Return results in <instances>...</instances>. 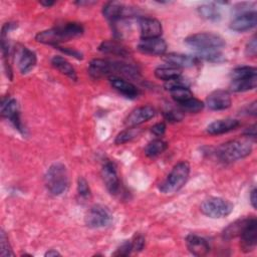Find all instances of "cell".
Instances as JSON below:
<instances>
[{
    "instance_id": "7dc6e473",
    "label": "cell",
    "mask_w": 257,
    "mask_h": 257,
    "mask_svg": "<svg viewBox=\"0 0 257 257\" xmlns=\"http://www.w3.org/2000/svg\"><path fill=\"white\" fill-rule=\"evenodd\" d=\"M46 257H52V256H60V253L54 249H50L48 250L45 254H44Z\"/></svg>"
},
{
    "instance_id": "277c9868",
    "label": "cell",
    "mask_w": 257,
    "mask_h": 257,
    "mask_svg": "<svg viewBox=\"0 0 257 257\" xmlns=\"http://www.w3.org/2000/svg\"><path fill=\"white\" fill-rule=\"evenodd\" d=\"M190 175V165L187 162H180L175 165L166 178L160 185V191L164 194H174L181 190L187 183Z\"/></svg>"
},
{
    "instance_id": "836d02e7",
    "label": "cell",
    "mask_w": 257,
    "mask_h": 257,
    "mask_svg": "<svg viewBox=\"0 0 257 257\" xmlns=\"http://www.w3.org/2000/svg\"><path fill=\"white\" fill-rule=\"evenodd\" d=\"M199 59L203 58L210 62H221L224 60L223 54L219 50H209V51H202L197 52L196 55Z\"/></svg>"
},
{
    "instance_id": "9a60e30c",
    "label": "cell",
    "mask_w": 257,
    "mask_h": 257,
    "mask_svg": "<svg viewBox=\"0 0 257 257\" xmlns=\"http://www.w3.org/2000/svg\"><path fill=\"white\" fill-rule=\"evenodd\" d=\"M257 24V14L256 11H251L248 13L236 15L229 24L231 30L237 32H244L254 28Z\"/></svg>"
},
{
    "instance_id": "74e56055",
    "label": "cell",
    "mask_w": 257,
    "mask_h": 257,
    "mask_svg": "<svg viewBox=\"0 0 257 257\" xmlns=\"http://www.w3.org/2000/svg\"><path fill=\"white\" fill-rule=\"evenodd\" d=\"M132 251H133L132 242L128 240H125L115 249V251L112 255L113 256H127L131 254Z\"/></svg>"
},
{
    "instance_id": "7c38bea8",
    "label": "cell",
    "mask_w": 257,
    "mask_h": 257,
    "mask_svg": "<svg viewBox=\"0 0 257 257\" xmlns=\"http://www.w3.org/2000/svg\"><path fill=\"white\" fill-rule=\"evenodd\" d=\"M117 62H112L106 59L94 58L89 62L88 74L95 79H98L104 75L116 71Z\"/></svg>"
},
{
    "instance_id": "5b68a950",
    "label": "cell",
    "mask_w": 257,
    "mask_h": 257,
    "mask_svg": "<svg viewBox=\"0 0 257 257\" xmlns=\"http://www.w3.org/2000/svg\"><path fill=\"white\" fill-rule=\"evenodd\" d=\"M185 43L197 52L220 50L226 42L222 36L213 32H199L188 36Z\"/></svg>"
},
{
    "instance_id": "b9f144b4",
    "label": "cell",
    "mask_w": 257,
    "mask_h": 257,
    "mask_svg": "<svg viewBox=\"0 0 257 257\" xmlns=\"http://www.w3.org/2000/svg\"><path fill=\"white\" fill-rule=\"evenodd\" d=\"M56 48L58 50H60L62 53L66 54V55L72 56L76 59H82V53L78 50H75V49L70 48V47H62V46H56Z\"/></svg>"
},
{
    "instance_id": "4dcf8cb0",
    "label": "cell",
    "mask_w": 257,
    "mask_h": 257,
    "mask_svg": "<svg viewBox=\"0 0 257 257\" xmlns=\"http://www.w3.org/2000/svg\"><path fill=\"white\" fill-rule=\"evenodd\" d=\"M204 105L205 104L203 101H201L200 99H197L195 97H192L186 101L179 103V106L182 110L191 112V113H197V112L201 111L204 108Z\"/></svg>"
},
{
    "instance_id": "7402d4cb",
    "label": "cell",
    "mask_w": 257,
    "mask_h": 257,
    "mask_svg": "<svg viewBox=\"0 0 257 257\" xmlns=\"http://www.w3.org/2000/svg\"><path fill=\"white\" fill-rule=\"evenodd\" d=\"M109 82L116 91L127 98H136L139 95V89L137 86L120 77L112 76L109 78Z\"/></svg>"
},
{
    "instance_id": "cb8c5ba5",
    "label": "cell",
    "mask_w": 257,
    "mask_h": 257,
    "mask_svg": "<svg viewBox=\"0 0 257 257\" xmlns=\"http://www.w3.org/2000/svg\"><path fill=\"white\" fill-rule=\"evenodd\" d=\"M98 50L101 51L102 53L106 54H113V55H118V56H125L128 54V51L126 48L121 45L120 43L113 41V40H105L100 43L98 46Z\"/></svg>"
},
{
    "instance_id": "f1b7e54d",
    "label": "cell",
    "mask_w": 257,
    "mask_h": 257,
    "mask_svg": "<svg viewBox=\"0 0 257 257\" xmlns=\"http://www.w3.org/2000/svg\"><path fill=\"white\" fill-rule=\"evenodd\" d=\"M155 75L159 79L168 81L178 76H181V70L180 68H177L174 66H162V67L156 68Z\"/></svg>"
},
{
    "instance_id": "7bdbcfd3",
    "label": "cell",
    "mask_w": 257,
    "mask_h": 257,
    "mask_svg": "<svg viewBox=\"0 0 257 257\" xmlns=\"http://www.w3.org/2000/svg\"><path fill=\"white\" fill-rule=\"evenodd\" d=\"M151 132L157 137H162L166 132V124L164 122H158L152 126Z\"/></svg>"
},
{
    "instance_id": "52a82bcc",
    "label": "cell",
    "mask_w": 257,
    "mask_h": 257,
    "mask_svg": "<svg viewBox=\"0 0 257 257\" xmlns=\"http://www.w3.org/2000/svg\"><path fill=\"white\" fill-rule=\"evenodd\" d=\"M112 216L109 210L102 205H93L86 213L84 221L89 228H102L111 222Z\"/></svg>"
},
{
    "instance_id": "5bb4252c",
    "label": "cell",
    "mask_w": 257,
    "mask_h": 257,
    "mask_svg": "<svg viewBox=\"0 0 257 257\" xmlns=\"http://www.w3.org/2000/svg\"><path fill=\"white\" fill-rule=\"evenodd\" d=\"M142 38L160 37L163 32L162 24L159 20L151 17H140L138 19Z\"/></svg>"
},
{
    "instance_id": "d6986e66",
    "label": "cell",
    "mask_w": 257,
    "mask_h": 257,
    "mask_svg": "<svg viewBox=\"0 0 257 257\" xmlns=\"http://www.w3.org/2000/svg\"><path fill=\"white\" fill-rule=\"evenodd\" d=\"M188 250L195 256H205L210 251V245L206 239L195 234H190L186 238Z\"/></svg>"
},
{
    "instance_id": "44dd1931",
    "label": "cell",
    "mask_w": 257,
    "mask_h": 257,
    "mask_svg": "<svg viewBox=\"0 0 257 257\" xmlns=\"http://www.w3.org/2000/svg\"><path fill=\"white\" fill-rule=\"evenodd\" d=\"M240 125V121L235 118L217 119L207 126V133L210 135H221L231 132Z\"/></svg>"
},
{
    "instance_id": "d6a6232c",
    "label": "cell",
    "mask_w": 257,
    "mask_h": 257,
    "mask_svg": "<svg viewBox=\"0 0 257 257\" xmlns=\"http://www.w3.org/2000/svg\"><path fill=\"white\" fill-rule=\"evenodd\" d=\"M140 131L136 130V127H128L122 132H120L114 140V143L116 145H122L125 144L127 142H131L132 140H134L138 135H139Z\"/></svg>"
},
{
    "instance_id": "1f68e13d",
    "label": "cell",
    "mask_w": 257,
    "mask_h": 257,
    "mask_svg": "<svg viewBox=\"0 0 257 257\" xmlns=\"http://www.w3.org/2000/svg\"><path fill=\"white\" fill-rule=\"evenodd\" d=\"M170 93H171L172 98L175 101H177L178 103L186 101V100L194 97L193 92L190 90V88L189 87H185V86L174 88V89L170 90Z\"/></svg>"
},
{
    "instance_id": "484cf974",
    "label": "cell",
    "mask_w": 257,
    "mask_h": 257,
    "mask_svg": "<svg viewBox=\"0 0 257 257\" xmlns=\"http://www.w3.org/2000/svg\"><path fill=\"white\" fill-rule=\"evenodd\" d=\"M256 85H257V76H254L249 78L232 80L230 84V89L233 92H244V91L255 89Z\"/></svg>"
},
{
    "instance_id": "f35d334b",
    "label": "cell",
    "mask_w": 257,
    "mask_h": 257,
    "mask_svg": "<svg viewBox=\"0 0 257 257\" xmlns=\"http://www.w3.org/2000/svg\"><path fill=\"white\" fill-rule=\"evenodd\" d=\"M164 115L166 117L167 120L169 121H172V122H176V121H180L182 118H183V114L178 111V110H175L173 108H169V109H166L164 111Z\"/></svg>"
},
{
    "instance_id": "ffe728a7",
    "label": "cell",
    "mask_w": 257,
    "mask_h": 257,
    "mask_svg": "<svg viewBox=\"0 0 257 257\" xmlns=\"http://www.w3.org/2000/svg\"><path fill=\"white\" fill-rule=\"evenodd\" d=\"M37 62V57L34 51L28 49L27 47H22L18 52V68L22 74L30 72Z\"/></svg>"
},
{
    "instance_id": "603a6c76",
    "label": "cell",
    "mask_w": 257,
    "mask_h": 257,
    "mask_svg": "<svg viewBox=\"0 0 257 257\" xmlns=\"http://www.w3.org/2000/svg\"><path fill=\"white\" fill-rule=\"evenodd\" d=\"M51 64L54 68H56L59 72H61L62 74L66 75L67 77H69L72 80H76L77 79V75H76V71L74 69V67L71 65V63L66 60L64 57L59 56V55H55L52 57L51 59Z\"/></svg>"
},
{
    "instance_id": "60d3db41",
    "label": "cell",
    "mask_w": 257,
    "mask_h": 257,
    "mask_svg": "<svg viewBox=\"0 0 257 257\" xmlns=\"http://www.w3.org/2000/svg\"><path fill=\"white\" fill-rule=\"evenodd\" d=\"M256 53H257V39L255 36H253L245 46V54L247 56L254 57L256 56Z\"/></svg>"
},
{
    "instance_id": "8d00e7d4",
    "label": "cell",
    "mask_w": 257,
    "mask_h": 257,
    "mask_svg": "<svg viewBox=\"0 0 257 257\" xmlns=\"http://www.w3.org/2000/svg\"><path fill=\"white\" fill-rule=\"evenodd\" d=\"M189 87V82L187 79H185L184 77L182 76H178L176 78H173L171 80H168L165 82V88L168 89L169 91L174 89V88H177V87Z\"/></svg>"
},
{
    "instance_id": "f6af8a7d",
    "label": "cell",
    "mask_w": 257,
    "mask_h": 257,
    "mask_svg": "<svg viewBox=\"0 0 257 257\" xmlns=\"http://www.w3.org/2000/svg\"><path fill=\"white\" fill-rule=\"evenodd\" d=\"M249 198H250V203H251L252 207L254 209H256V207H257V191L255 188L251 191Z\"/></svg>"
},
{
    "instance_id": "3957f363",
    "label": "cell",
    "mask_w": 257,
    "mask_h": 257,
    "mask_svg": "<svg viewBox=\"0 0 257 257\" xmlns=\"http://www.w3.org/2000/svg\"><path fill=\"white\" fill-rule=\"evenodd\" d=\"M252 152V146L246 140H233L221 145L216 155L224 163H232L246 158Z\"/></svg>"
},
{
    "instance_id": "ac0fdd59",
    "label": "cell",
    "mask_w": 257,
    "mask_h": 257,
    "mask_svg": "<svg viewBox=\"0 0 257 257\" xmlns=\"http://www.w3.org/2000/svg\"><path fill=\"white\" fill-rule=\"evenodd\" d=\"M163 60L171 64V66L177 68H188L195 66L200 59L197 56L192 55H186L181 53H169L163 57Z\"/></svg>"
},
{
    "instance_id": "2e32d148",
    "label": "cell",
    "mask_w": 257,
    "mask_h": 257,
    "mask_svg": "<svg viewBox=\"0 0 257 257\" xmlns=\"http://www.w3.org/2000/svg\"><path fill=\"white\" fill-rule=\"evenodd\" d=\"M232 100L228 91L218 89L207 96L206 104L212 110H223L231 106Z\"/></svg>"
},
{
    "instance_id": "30bf717a",
    "label": "cell",
    "mask_w": 257,
    "mask_h": 257,
    "mask_svg": "<svg viewBox=\"0 0 257 257\" xmlns=\"http://www.w3.org/2000/svg\"><path fill=\"white\" fill-rule=\"evenodd\" d=\"M103 16L111 22H115L125 17L133 15L132 8L124 6L122 3L116 1H109L102 7Z\"/></svg>"
},
{
    "instance_id": "4316f807",
    "label": "cell",
    "mask_w": 257,
    "mask_h": 257,
    "mask_svg": "<svg viewBox=\"0 0 257 257\" xmlns=\"http://www.w3.org/2000/svg\"><path fill=\"white\" fill-rule=\"evenodd\" d=\"M198 13L199 15L210 21H218L221 18V11L218 6H216L213 3L210 4H204L198 7Z\"/></svg>"
},
{
    "instance_id": "d590c367",
    "label": "cell",
    "mask_w": 257,
    "mask_h": 257,
    "mask_svg": "<svg viewBox=\"0 0 257 257\" xmlns=\"http://www.w3.org/2000/svg\"><path fill=\"white\" fill-rule=\"evenodd\" d=\"M0 243H1L0 255L2 257H8V256H13L14 255L12 250H11L10 244L8 242V237L6 236V234L3 230H1V233H0Z\"/></svg>"
},
{
    "instance_id": "681fc988",
    "label": "cell",
    "mask_w": 257,
    "mask_h": 257,
    "mask_svg": "<svg viewBox=\"0 0 257 257\" xmlns=\"http://www.w3.org/2000/svg\"><path fill=\"white\" fill-rule=\"evenodd\" d=\"M75 3L78 5H89V4H93L95 2L94 1H77Z\"/></svg>"
},
{
    "instance_id": "ab89813d",
    "label": "cell",
    "mask_w": 257,
    "mask_h": 257,
    "mask_svg": "<svg viewBox=\"0 0 257 257\" xmlns=\"http://www.w3.org/2000/svg\"><path fill=\"white\" fill-rule=\"evenodd\" d=\"M131 242H132V248L134 252L142 251L145 246V238L141 234H136Z\"/></svg>"
},
{
    "instance_id": "7a4b0ae2",
    "label": "cell",
    "mask_w": 257,
    "mask_h": 257,
    "mask_svg": "<svg viewBox=\"0 0 257 257\" xmlns=\"http://www.w3.org/2000/svg\"><path fill=\"white\" fill-rule=\"evenodd\" d=\"M44 182L50 194L54 196L63 194L67 190L69 184L66 167L60 162L53 163L46 171Z\"/></svg>"
},
{
    "instance_id": "bcb514c9",
    "label": "cell",
    "mask_w": 257,
    "mask_h": 257,
    "mask_svg": "<svg viewBox=\"0 0 257 257\" xmlns=\"http://www.w3.org/2000/svg\"><path fill=\"white\" fill-rule=\"evenodd\" d=\"M244 134H245L247 137L254 139V138L256 137V124H253V125L247 127L246 131L244 132Z\"/></svg>"
},
{
    "instance_id": "e575fe53",
    "label": "cell",
    "mask_w": 257,
    "mask_h": 257,
    "mask_svg": "<svg viewBox=\"0 0 257 257\" xmlns=\"http://www.w3.org/2000/svg\"><path fill=\"white\" fill-rule=\"evenodd\" d=\"M77 193L82 199H85V200L88 199L91 195L88 183L83 177H79L77 179Z\"/></svg>"
},
{
    "instance_id": "8fae6325",
    "label": "cell",
    "mask_w": 257,
    "mask_h": 257,
    "mask_svg": "<svg viewBox=\"0 0 257 257\" xmlns=\"http://www.w3.org/2000/svg\"><path fill=\"white\" fill-rule=\"evenodd\" d=\"M138 49L142 53L149 55H164L167 50V43L161 37L142 38L138 44Z\"/></svg>"
},
{
    "instance_id": "6da1fadb",
    "label": "cell",
    "mask_w": 257,
    "mask_h": 257,
    "mask_svg": "<svg viewBox=\"0 0 257 257\" xmlns=\"http://www.w3.org/2000/svg\"><path fill=\"white\" fill-rule=\"evenodd\" d=\"M83 30V26L80 23L67 22L65 24L38 32L35 35V40L43 44L54 45L56 47L61 42L82 35Z\"/></svg>"
},
{
    "instance_id": "ee69618b",
    "label": "cell",
    "mask_w": 257,
    "mask_h": 257,
    "mask_svg": "<svg viewBox=\"0 0 257 257\" xmlns=\"http://www.w3.org/2000/svg\"><path fill=\"white\" fill-rule=\"evenodd\" d=\"M245 112L251 115H256V101L251 102L245 107Z\"/></svg>"
},
{
    "instance_id": "e0dca14e",
    "label": "cell",
    "mask_w": 257,
    "mask_h": 257,
    "mask_svg": "<svg viewBox=\"0 0 257 257\" xmlns=\"http://www.w3.org/2000/svg\"><path fill=\"white\" fill-rule=\"evenodd\" d=\"M101 177L106 190L115 195L119 190V179L114 166L110 162H106L101 169Z\"/></svg>"
},
{
    "instance_id": "ba28073f",
    "label": "cell",
    "mask_w": 257,
    "mask_h": 257,
    "mask_svg": "<svg viewBox=\"0 0 257 257\" xmlns=\"http://www.w3.org/2000/svg\"><path fill=\"white\" fill-rule=\"evenodd\" d=\"M1 115L7 118L13 126L22 135L25 134V130L23 127L21 118H20V110L18 102L15 98H6L2 100L1 103Z\"/></svg>"
},
{
    "instance_id": "4fadbf2b",
    "label": "cell",
    "mask_w": 257,
    "mask_h": 257,
    "mask_svg": "<svg viewBox=\"0 0 257 257\" xmlns=\"http://www.w3.org/2000/svg\"><path fill=\"white\" fill-rule=\"evenodd\" d=\"M156 113V110L151 105H144L135 108L125 118V124L128 127H136L149 119H151Z\"/></svg>"
},
{
    "instance_id": "8992f818",
    "label": "cell",
    "mask_w": 257,
    "mask_h": 257,
    "mask_svg": "<svg viewBox=\"0 0 257 257\" xmlns=\"http://www.w3.org/2000/svg\"><path fill=\"white\" fill-rule=\"evenodd\" d=\"M234 209V205L227 199L220 197H211L206 199L200 207L201 212L207 217L220 219L229 216Z\"/></svg>"
},
{
    "instance_id": "f546056e",
    "label": "cell",
    "mask_w": 257,
    "mask_h": 257,
    "mask_svg": "<svg viewBox=\"0 0 257 257\" xmlns=\"http://www.w3.org/2000/svg\"><path fill=\"white\" fill-rule=\"evenodd\" d=\"M257 76V69L253 66H239L232 70L231 78L232 80L243 79Z\"/></svg>"
},
{
    "instance_id": "d4e9b609",
    "label": "cell",
    "mask_w": 257,
    "mask_h": 257,
    "mask_svg": "<svg viewBox=\"0 0 257 257\" xmlns=\"http://www.w3.org/2000/svg\"><path fill=\"white\" fill-rule=\"evenodd\" d=\"M250 218H242V219H238L235 222L231 223L228 227H226L223 231V238L225 240H231L237 236H240L241 232L243 231L244 227L246 226V224L248 223Z\"/></svg>"
},
{
    "instance_id": "83f0119b",
    "label": "cell",
    "mask_w": 257,
    "mask_h": 257,
    "mask_svg": "<svg viewBox=\"0 0 257 257\" xmlns=\"http://www.w3.org/2000/svg\"><path fill=\"white\" fill-rule=\"evenodd\" d=\"M168 148V144L160 139L151 141L145 148V155L149 158H155L163 154Z\"/></svg>"
},
{
    "instance_id": "9c48e42d",
    "label": "cell",
    "mask_w": 257,
    "mask_h": 257,
    "mask_svg": "<svg viewBox=\"0 0 257 257\" xmlns=\"http://www.w3.org/2000/svg\"><path fill=\"white\" fill-rule=\"evenodd\" d=\"M240 246L244 252H251L257 244V221L251 217L240 234Z\"/></svg>"
},
{
    "instance_id": "c3c4849f",
    "label": "cell",
    "mask_w": 257,
    "mask_h": 257,
    "mask_svg": "<svg viewBox=\"0 0 257 257\" xmlns=\"http://www.w3.org/2000/svg\"><path fill=\"white\" fill-rule=\"evenodd\" d=\"M42 6H44V7H50V6H52L55 2L54 1H40L39 2Z\"/></svg>"
}]
</instances>
